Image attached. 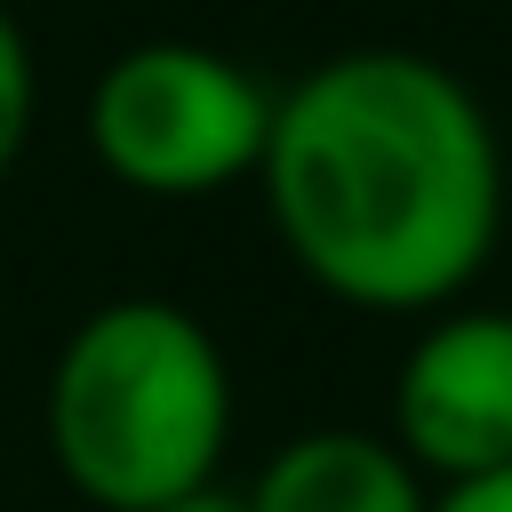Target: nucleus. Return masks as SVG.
Returning <instances> with one entry per match:
<instances>
[{"instance_id":"nucleus-1","label":"nucleus","mask_w":512,"mask_h":512,"mask_svg":"<svg viewBox=\"0 0 512 512\" xmlns=\"http://www.w3.org/2000/svg\"><path fill=\"white\" fill-rule=\"evenodd\" d=\"M264 208L344 304H448L504 224V152L480 96L416 48H344L272 96Z\"/></svg>"},{"instance_id":"nucleus-2","label":"nucleus","mask_w":512,"mask_h":512,"mask_svg":"<svg viewBox=\"0 0 512 512\" xmlns=\"http://www.w3.org/2000/svg\"><path fill=\"white\" fill-rule=\"evenodd\" d=\"M232 440V368L216 336L160 296L96 304L48 376V448L104 512H160L216 480Z\"/></svg>"},{"instance_id":"nucleus-3","label":"nucleus","mask_w":512,"mask_h":512,"mask_svg":"<svg viewBox=\"0 0 512 512\" xmlns=\"http://www.w3.org/2000/svg\"><path fill=\"white\" fill-rule=\"evenodd\" d=\"M272 96L248 64L200 40H144L120 48L88 96V152L128 184L160 200H200L232 176L264 168Z\"/></svg>"},{"instance_id":"nucleus-4","label":"nucleus","mask_w":512,"mask_h":512,"mask_svg":"<svg viewBox=\"0 0 512 512\" xmlns=\"http://www.w3.org/2000/svg\"><path fill=\"white\" fill-rule=\"evenodd\" d=\"M392 448L448 488L512 464V312H456L408 344L392 384Z\"/></svg>"},{"instance_id":"nucleus-5","label":"nucleus","mask_w":512,"mask_h":512,"mask_svg":"<svg viewBox=\"0 0 512 512\" xmlns=\"http://www.w3.org/2000/svg\"><path fill=\"white\" fill-rule=\"evenodd\" d=\"M248 512H432V496H424V472L392 440L304 432L256 472Z\"/></svg>"},{"instance_id":"nucleus-6","label":"nucleus","mask_w":512,"mask_h":512,"mask_svg":"<svg viewBox=\"0 0 512 512\" xmlns=\"http://www.w3.org/2000/svg\"><path fill=\"white\" fill-rule=\"evenodd\" d=\"M32 112H40V72H32V40L16 32V16L0 8V176L24 160V136H32Z\"/></svg>"},{"instance_id":"nucleus-7","label":"nucleus","mask_w":512,"mask_h":512,"mask_svg":"<svg viewBox=\"0 0 512 512\" xmlns=\"http://www.w3.org/2000/svg\"><path fill=\"white\" fill-rule=\"evenodd\" d=\"M432 512H512V464L504 472H480V480H456L432 496Z\"/></svg>"},{"instance_id":"nucleus-8","label":"nucleus","mask_w":512,"mask_h":512,"mask_svg":"<svg viewBox=\"0 0 512 512\" xmlns=\"http://www.w3.org/2000/svg\"><path fill=\"white\" fill-rule=\"evenodd\" d=\"M160 512H248V496H232V488L208 480V488H192V496H168Z\"/></svg>"}]
</instances>
